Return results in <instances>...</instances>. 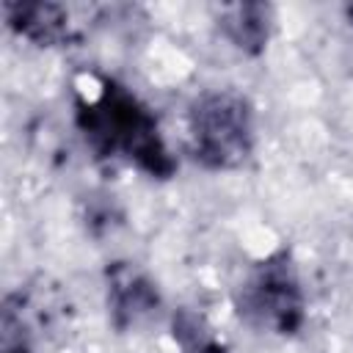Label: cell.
I'll use <instances>...</instances> for the list:
<instances>
[{
  "mask_svg": "<svg viewBox=\"0 0 353 353\" xmlns=\"http://www.w3.org/2000/svg\"><path fill=\"white\" fill-rule=\"evenodd\" d=\"M256 143L254 108L232 88L204 91L188 108V149L207 171L240 168Z\"/></svg>",
  "mask_w": 353,
  "mask_h": 353,
  "instance_id": "7a4b0ae2",
  "label": "cell"
},
{
  "mask_svg": "<svg viewBox=\"0 0 353 353\" xmlns=\"http://www.w3.org/2000/svg\"><path fill=\"white\" fill-rule=\"evenodd\" d=\"M74 124L94 157L124 160L152 179H171L176 171L152 108L113 77L99 80L94 94L77 97Z\"/></svg>",
  "mask_w": 353,
  "mask_h": 353,
  "instance_id": "6da1fadb",
  "label": "cell"
},
{
  "mask_svg": "<svg viewBox=\"0 0 353 353\" xmlns=\"http://www.w3.org/2000/svg\"><path fill=\"white\" fill-rule=\"evenodd\" d=\"M160 303L154 284L130 265H116L108 273V306L119 328L138 323Z\"/></svg>",
  "mask_w": 353,
  "mask_h": 353,
  "instance_id": "5b68a950",
  "label": "cell"
},
{
  "mask_svg": "<svg viewBox=\"0 0 353 353\" xmlns=\"http://www.w3.org/2000/svg\"><path fill=\"white\" fill-rule=\"evenodd\" d=\"M234 309L251 328L292 336L306 323V295L287 251L259 259L234 290Z\"/></svg>",
  "mask_w": 353,
  "mask_h": 353,
  "instance_id": "3957f363",
  "label": "cell"
},
{
  "mask_svg": "<svg viewBox=\"0 0 353 353\" xmlns=\"http://www.w3.org/2000/svg\"><path fill=\"white\" fill-rule=\"evenodd\" d=\"M0 353H33L30 334L22 317V301L8 295L0 312Z\"/></svg>",
  "mask_w": 353,
  "mask_h": 353,
  "instance_id": "ba28073f",
  "label": "cell"
},
{
  "mask_svg": "<svg viewBox=\"0 0 353 353\" xmlns=\"http://www.w3.org/2000/svg\"><path fill=\"white\" fill-rule=\"evenodd\" d=\"M270 28H273V11L270 6H262V3L232 6L221 17L223 36L245 55H259L268 47Z\"/></svg>",
  "mask_w": 353,
  "mask_h": 353,
  "instance_id": "8992f818",
  "label": "cell"
},
{
  "mask_svg": "<svg viewBox=\"0 0 353 353\" xmlns=\"http://www.w3.org/2000/svg\"><path fill=\"white\" fill-rule=\"evenodd\" d=\"M3 14L8 28L33 41L36 47H55L69 41L72 36V22L69 11L58 3L47 0H8L3 3Z\"/></svg>",
  "mask_w": 353,
  "mask_h": 353,
  "instance_id": "277c9868",
  "label": "cell"
},
{
  "mask_svg": "<svg viewBox=\"0 0 353 353\" xmlns=\"http://www.w3.org/2000/svg\"><path fill=\"white\" fill-rule=\"evenodd\" d=\"M171 334L182 353H223V342L218 331L190 309H179L174 314Z\"/></svg>",
  "mask_w": 353,
  "mask_h": 353,
  "instance_id": "52a82bcc",
  "label": "cell"
}]
</instances>
